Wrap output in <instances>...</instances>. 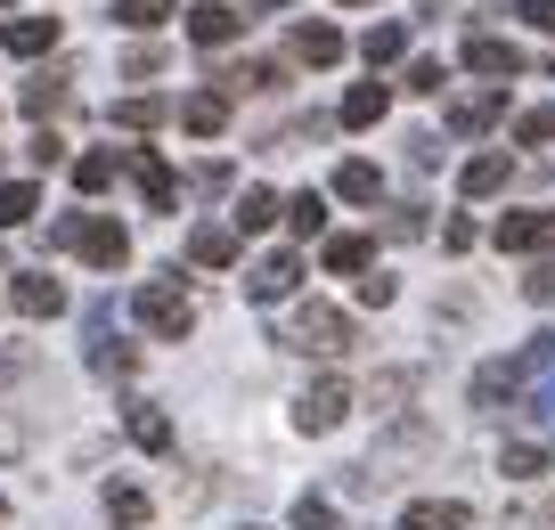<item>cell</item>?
<instances>
[{
    "label": "cell",
    "instance_id": "47",
    "mask_svg": "<svg viewBox=\"0 0 555 530\" xmlns=\"http://www.w3.org/2000/svg\"><path fill=\"white\" fill-rule=\"evenodd\" d=\"M0 9H9V0H0Z\"/></svg>",
    "mask_w": 555,
    "mask_h": 530
},
{
    "label": "cell",
    "instance_id": "30",
    "mask_svg": "<svg viewBox=\"0 0 555 530\" xmlns=\"http://www.w3.org/2000/svg\"><path fill=\"white\" fill-rule=\"evenodd\" d=\"M278 221V196L270 189H245L237 196V237H254V229H270Z\"/></svg>",
    "mask_w": 555,
    "mask_h": 530
},
{
    "label": "cell",
    "instance_id": "38",
    "mask_svg": "<svg viewBox=\"0 0 555 530\" xmlns=\"http://www.w3.org/2000/svg\"><path fill=\"white\" fill-rule=\"evenodd\" d=\"M295 530H335V506L327 497H295Z\"/></svg>",
    "mask_w": 555,
    "mask_h": 530
},
{
    "label": "cell",
    "instance_id": "32",
    "mask_svg": "<svg viewBox=\"0 0 555 530\" xmlns=\"http://www.w3.org/2000/svg\"><path fill=\"white\" fill-rule=\"evenodd\" d=\"M164 115H172L164 99H122V106H115V122H122V131H156Z\"/></svg>",
    "mask_w": 555,
    "mask_h": 530
},
{
    "label": "cell",
    "instance_id": "12",
    "mask_svg": "<svg viewBox=\"0 0 555 530\" xmlns=\"http://www.w3.org/2000/svg\"><path fill=\"white\" fill-rule=\"evenodd\" d=\"M466 66L490 74V82H515V74H522V50H515V41H499V34H466Z\"/></svg>",
    "mask_w": 555,
    "mask_h": 530
},
{
    "label": "cell",
    "instance_id": "19",
    "mask_svg": "<svg viewBox=\"0 0 555 530\" xmlns=\"http://www.w3.org/2000/svg\"><path fill=\"white\" fill-rule=\"evenodd\" d=\"M115 171H122V147H90V155H74V189L99 196V189H115Z\"/></svg>",
    "mask_w": 555,
    "mask_h": 530
},
{
    "label": "cell",
    "instance_id": "10",
    "mask_svg": "<svg viewBox=\"0 0 555 530\" xmlns=\"http://www.w3.org/2000/svg\"><path fill=\"white\" fill-rule=\"evenodd\" d=\"M392 530H474V506L466 497H416V506H400Z\"/></svg>",
    "mask_w": 555,
    "mask_h": 530
},
{
    "label": "cell",
    "instance_id": "27",
    "mask_svg": "<svg viewBox=\"0 0 555 530\" xmlns=\"http://www.w3.org/2000/svg\"><path fill=\"white\" fill-rule=\"evenodd\" d=\"M367 261H376V245H367V237H327V270L335 277H367Z\"/></svg>",
    "mask_w": 555,
    "mask_h": 530
},
{
    "label": "cell",
    "instance_id": "24",
    "mask_svg": "<svg viewBox=\"0 0 555 530\" xmlns=\"http://www.w3.org/2000/svg\"><path fill=\"white\" fill-rule=\"evenodd\" d=\"M0 41H9L17 57H41V50H57V17H17Z\"/></svg>",
    "mask_w": 555,
    "mask_h": 530
},
{
    "label": "cell",
    "instance_id": "17",
    "mask_svg": "<svg viewBox=\"0 0 555 530\" xmlns=\"http://www.w3.org/2000/svg\"><path fill=\"white\" fill-rule=\"evenodd\" d=\"M122 432H131L139 449H156V457H164V449H172V416H164L156 400H131V416H122Z\"/></svg>",
    "mask_w": 555,
    "mask_h": 530
},
{
    "label": "cell",
    "instance_id": "35",
    "mask_svg": "<svg viewBox=\"0 0 555 530\" xmlns=\"http://www.w3.org/2000/svg\"><path fill=\"white\" fill-rule=\"evenodd\" d=\"M57 106H66V82H50V74L25 82V115H57Z\"/></svg>",
    "mask_w": 555,
    "mask_h": 530
},
{
    "label": "cell",
    "instance_id": "18",
    "mask_svg": "<svg viewBox=\"0 0 555 530\" xmlns=\"http://www.w3.org/2000/svg\"><path fill=\"white\" fill-rule=\"evenodd\" d=\"M189 261H196V270H229V261H237V229L205 221V229L189 237Z\"/></svg>",
    "mask_w": 555,
    "mask_h": 530
},
{
    "label": "cell",
    "instance_id": "39",
    "mask_svg": "<svg viewBox=\"0 0 555 530\" xmlns=\"http://www.w3.org/2000/svg\"><path fill=\"white\" fill-rule=\"evenodd\" d=\"M441 82H450V74H441V57H416V66H409V90H416V99H434Z\"/></svg>",
    "mask_w": 555,
    "mask_h": 530
},
{
    "label": "cell",
    "instance_id": "46",
    "mask_svg": "<svg viewBox=\"0 0 555 530\" xmlns=\"http://www.w3.org/2000/svg\"><path fill=\"white\" fill-rule=\"evenodd\" d=\"M344 9H367V0H344Z\"/></svg>",
    "mask_w": 555,
    "mask_h": 530
},
{
    "label": "cell",
    "instance_id": "4",
    "mask_svg": "<svg viewBox=\"0 0 555 530\" xmlns=\"http://www.w3.org/2000/svg\"><path fill=\"white\" fill-rule=\"evenodd\" d=\"M522 384H531L522 416H531L539 432H555V335H539L531 351H522Z\"/></svg>",
    "mask_w": 555,
    "mask_h": 530
},
{
    "label": "cell",
    "instance_id": "7",
    "mask_svg": "<svg viewBox=\"0 0 555 530\" xmlns=\"http://www.w3.org/2000/svg\"><path fill=\"white\" fill-rule=\"evenodd\" d=\"M515 392H522V360H482V367H474V409H482V416H506Z\"/></svg>",
    "mask_w": 555,
    "mask_h": 530
},
{
    "label": "cell",
    "instance_id": "29",
    "mask_svg": "<svg viewBox=\"0 0 555 530\" xmlns=\"http://www.w3.org/2000/svg\"><path fill=\"white\" fill-rule=\"evenodd\" d=\"M400 50H409V25H367V41H360L367 66H392Z\"/></svg>",
    "mask_w": 555,
    "mask_h": 530
},
{
    "label": "cell",
    "instance_id": "44",
    "mask_svg": "<svg viewBox=\"0 0 555 530\" xmlns=\"http://www.w3.org/2000/svg\"><path fill=\"white\" fill-rule=\"evenodd\" d=\"M25 155H34V164H57V155H66V139H57V131H34V147H25Z\"/></svg>",
    "mask_w": 555,
    "mask_h": 530
},
{
    "label": "cell",
    "instance_id": "8",
    "mask_svg": "<svg viewBox=\"0 0 555 530\" xmlns=\"http://www.w3.org/2000/svg\"><path fill=\"white\" fill-rule=\"evenodd\" d=\"M295 286H302V254H261L254 270H245V294H254V302H286Z\"/></svg>",
    "mask_w": 555,
    "mask_h": 530
},
{
    "label": "cell",
    "instance_id": "41",
    "mask_svg": "<svg viewBox=\"0 0 555 530\" xmlns=\"http://www.w3.org/2000/svg\"><path fill=\"white\" fill-rule=\"evenodd\" d=\"M122 74H131V82H147V74H164V50H131V57H122Z\"/></svg>",
    "mask_w": 555,
    "mask_h": 530
},
{
    "label": "cell",
    "instance_id": "21",
    "mask_svg": "<svg viewBox=\"0 0 555 530\" xmlns=\"http://www.w3.org/2000/svg\"><path fill=\"white\" fill-rule=\"evenodd\" d=\"M384 106H392V90H384V82L344 90V131H367V122H384Z\"/></svg>",
    "mask_w": 555,
    "mask_h": 530
},
{
    "label": "cell",
    "instance_id": "25",
    "mask_svg": "<svg viewBox=\"0 0 555 530\" xmlns=\"http://www.w3.org/2000/svg\"><path fill=\"white\" fill-rule=\"evenodd\" d=\"M41 212V189L34 180H0V229H25Z\"/></svg>",
    "mask_w": 555,
    "mask_h": 530
},
{
    "label": "cell",
    "instance_id": "43",
    "mask_svg": "<svg viewBox=\"0 0 555 530\" xmlns=\"http://www.w3.org/2000/svg\"><path fill=\"white\" fill-rule=\"evenodd\" d=\"M515 17H522V25H539V34H555V0H522Z\"/></svg>",
    "mask_w": 555,
    "mask_h": 530
},
{
    "label": "cell",
    "instance_id": "34",
    "mask_svg": "<svg viewBox=\"0 0 555 530\" xmlns=\"http://www.w3.org/2000/svg\"><path fill=\"white\" fill-rule=\"evenodd\" d=\"M90 367H99V376H131L139 351H131V342H99V351H90Z\"/></svg>",
    "mask_w": 555,
    "mask_h": 530
},
{
    "label": "cell",
    "instance_id": "37",
    "mask_svg": "<svg viewBox=\"0 0 555 530\" xmlns=\"http://www.w3.org/2000/svg\"><path fill=\"white\" fill-rule=\"evenodd\" d=\"M522 294H531V302H555V254H539V261H531V277H522Z\"/></svg>",
    "mask_w": 555,
    "mask_h": 530
},
{
    "label": "cell",
    "instance_id": "5",
    "mask_svg": "<svg viewBox=\"0 0 555 530\" xmlns=\"http://www.w3.org/2000/svg\"><path fill=\"white\" fill-rule=\"evenodd\" d=\"M344 416H351V384H344V376H319L311 392L295 400V425H302V432H335Z\"/></svg>",
    "mask_w": 555,
    "mask_h": 530
},
{
    "label": "cell",
    "instance_id": "3",
    "mask_svg": "<svg viewBox=\"0 0 555 530\" xmlns=\"http://www.w3.org/2000/svg\"><path fill=\"white\" fill-rule=\"evenodd\" d=\"M131 310H139V326H147L156 342H180V335L196 326V302H189V286H180V277H147V286L131 294Z\"/></svg>",
    "mask_w": 555,
    "mask_h": 530
},
{
    "label": "cell",
    "instance_id": "14",
    "mask_svg": "<svg viewBox=\"0 0 555 530\" xmlns=\"http://www.w3.org/2000/svg\"><path fill=\"white\" fill-rule=\"evenodd\" d=\"M180 131L221 139L229 131V90H196V99H180Z\"/></svg>",
    "mask_w": 555,
    "mask_h": 530
},
{
    "label": "cell",
    "instance_id": "16",
    "mask_svg": "<svg viewBox=\"0 0 555 530\" xmlns=\"http://www.w3.org/2000/svg\"><path fill=\"white\" fill-rule=\"evenodd\" d=\"M506 115V90H474V99H450V131H490V122Z\"/></svg>",
    "mask_w": 555,
    "mask_h": 530
},
{
    "label": "cell",
    "instance_id": "2",
    "mask_svg": "<svg viewBox=\"0 0 555 530\" xmlns=\"http://www.w3.org/2000/svg\"><path fill=\"white\" fill-rule=\"evenodd\" d=\"M50 245L82 254L90 270H122V261H131V229H122V221H90V212H66V221L50 229Z\"/></svg>",
    "mask_w": 555,
    "mask_h": 530
},
{
    "label": "cell",
    "instance_id": "9",
    "mask_svg": "<svg viewBox=\"0 0 555 530\" xmlns=\"http://www.w3.org/2000/svg\"><path fill=\"white\" fill-rule=\"evenodd\" d=\"M237 34H245V17L229 9V0H196V9H189V41H196V50H229Z\"/></svg>",
    "mask_w": 555,
    "mask_h": 530
},
{
    "label": "cell",
    "instance_id": "40",
    "mask_svg": "<svg viewBox=\"0 0 555 530\" xmlns=\"http://www.w3.org/2000/svg\"><path fill=\"white\" fill-rule=\"evenodd\" d=\"M392 294H400V277H384V270H367V277H360V302H367V310H384Z\"/></svg>",
    "mask_w": 555,
    "mask_h": 530
},
{
    "label": "cell",
    "instance_id": "23",
    "mask_svg": "<svg viewBox=\"0 0 555 530\" xmlns=\"http://www.w3.org/2000/svg\"><path fill=\"white\" fill-rule=\"evenodd\" d=\"M499 474L506 481H539V474H547V441H506L499 449Z\"/></svg>",
    "mask_w": 555,
    "mask_h": 530
},
{
    "label": "cell",
    "instance_id": "26",
    "mask_svg": "<svg viewBox=\"0 0 555 530\" xmlns=\"http://www.w3.org/2000/svg\"><path fill=\"white\" fill-rule=\"evenodd\" d=\"M506 171H515L506 155H474V164L457 171V189H466V196H499V189H506Z\"/></svg>",
    "mask_w": 555,
    "mask_h": 530
},
{
    "label": "cell",
    "instance_id": "11",
    "mask_svg": "<svg viewBox=\"0 0 555 530\" xmlns=\"http://www.w3.org/2000/svg\"><path fill=\"white\" fill-rule=\"evenodd\" d=\"M499 245H506V254H547V245H555V212H506V221H499Z\"/></svg>",
    "mask_w": 555,
    "mask_h": 530
},
{
    "label": "cell",
    "instance_id": "1",
    "mask_svg": "<svg viewBox=\"0 0 555 530\" xmlns=\"http://www.w3.org/2000/svg\"><path fill=\"white\" fill-rule=\"evenodd\" d=\"M278 342H286V351H311V360H344L351 342H360V326H351L335 302H302L295 319L278 326Z\"/></svg>",
    "mask_w": 555,
    "mask_h": 530
},
{
    "label": "cell",
    "instance_id": "6",
    "mask_svg": "<svg viewBox=\"0 0 555 530\" xmlns=\"http://www.w3.org/2000/svg\"><path fill=\"white\" fill-rule=\"evenodd\" d=\"M122 171L139 180L147 212H172V205H180V180H172V164H164V155H147V147H122Z\"/></svg>",
    "mask_w": 555,
    "mask_h": 530
},
{
    "label": "cell",
    "instance_id": "22",
    "mask_svg": "<svg viewBox=\"0 0 555 530\" xmlns=\"http://www.w3.org/2000/svg\"><path fill=\"white\" fill-rule=\"evenodd\" d=\"M335 196H344V205H376V196H384V171H376V164H360V155H351V164L335 171Z\"/></svg>",
    "mask_w": 555,
    "mask_h": 530
},
{
    "label": "cell",
    "instance_id": "42",
    "mask_svg": "<svg viewBox=\"0 0 555 530\" xmlns=\"http://www.w3.org/2000/svg\"><path fill=\"white\" fill-rule=\"evenodd\" d=\"M17 376H34V351H0V392H9Z\"/></svg>",
    "mask_w": 555,
    "mask_h": 530
},
{
    "label": "cell",
    "instance_id": "45",
    "mask_svg": "<svg viewBox=\"0 0 555 530\" xmlns=\"http://www.w3.org/2000/svg\"><path fill=\"white\" fill-rule=\"evenodd\" d=\"M0 522H9V497H0Z\"/></svg>",
    "mask_w": 555,
    "mask_h": 530
},
{
    "label": "cell",
    "instance_id": "28",
    "mask_svg": "<svg viewBox=\"0 0 555 530\" xmlns=\"http://www.w3.org/2000/svg\"><path fill=\"white\" fill-rule=\"evenodd\" d=\"M172 9H180V0H115V25H131V34H156Z\"/></svg>",
    "mask_w": 555,
    "mask_h": 530
},
{
    "label": "cell",
    "instance_id": "13",
    "mask_svg": "<svg viewBox=\"0 0 555 530\" xmlns=\"http://www.w3.org/2000/svg\"><path fill=\"white\" fill-rule=\"evenodd\" d=\"M9 302H17L25 319H57V310H66V286H57L50 270H25L17 286H9Z\"/></svg>",
    "mask_w": 555,
    "mask_h": 530
},
{
    "label": "cell",
    "instance_id": "33",
    "mask_svg": "<svg viewBox=\"0 0 555 530\" xmlns=\"http://www.w3.org/2000/svg\"><path fill=\"white\" fill-rule=\"evenodd\" d=\"M278 82H286V66H278V57H254V66L229 74V90H278Z\"/></svg>",
    "mask_w": 555,
    "mask_h": 530
},
{
    "label": "cell",
    "instance_id": "20",
    "mask_svg": "<svg viewBox=\"0 0 555 530\" xmlns=\"http://www.w3.org/2000/svg\"><path fill=\"white\" fill-rule=\"evenodd\" d=\"M99 506H106V522H115V530H139V522H147V490H139V481H106Z\"/></svg>",
    "mask_w": 555,
    "mask_h": 530
},
{
    "label": "cell",
    "instance_id": "36",
    "mask_svg": "<svg viewBox=\"0 0 555 530\" xmlns=\"http://www.w3.org/2000/svg\"><path fill=\"white\" fill-rule=\"evenodd\" d=\"M515 139H522V147H539V139H555V106H531V115H515Z\"/></svg>",
    "mask_w": 555,
    "mask_h": 530
},
{
    "label": "cell",
    "instance_id": "15",
    "mask_svg": "<svg viewBox=\"0 0 555 530\" xmlns=\"http://www.w3.org/2000/svg\"><path fill=\"white\" fill-rule=\"evenodd\" d=\"M286 50H295V66H335V57H344V34H335V25H295V41H286Z\"/></svg>",
    "mask_w": 555,
    "mask_h": 530
},
{
    "label": "cell",
    "instance_id": "31",
    "mask_svg": "<svg viewBox=\"0 0 555 530\" xmlns=\"http://www.w3.org/2000/svg\"><path fill=\"white\" fill-rule=\"evenodd\" d=\"M286 221H295V237H319V229H327V196H319V189H302L295 205H286Z\"/></svg>",
    "mask_w": 555,
    "mask_h": 530
}]
</instances>
